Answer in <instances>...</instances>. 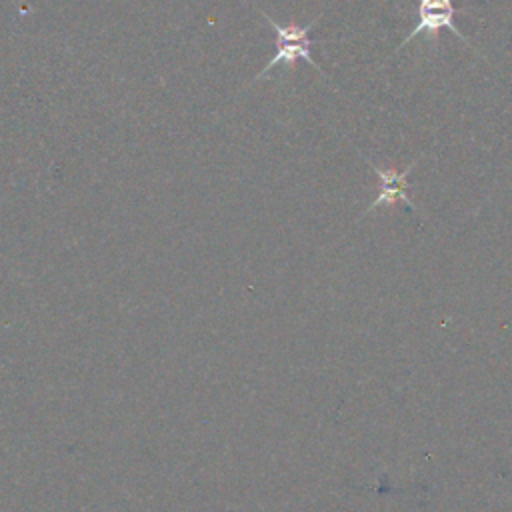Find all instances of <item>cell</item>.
<instances>
[{"mask_svg": "<svg viewBox=\"0 0 512 512\" xmlns=\"http://www.w3.org/2000/svg\"><path fill=\"white\" fill-rule=\"evenodd\" d=\"M256 10H258V12L262 14V18L272 26V30H274V34H276V54H274V58L256 74L254 80H260L264 74H268V72H270L274 66H278V64H286L288 68H292L300 58L306 60L308 64H312L322 76H326V74L322 72L320 64H316V60L312 58V46L318 44L320 40H312V38H310V30L320 22V16H318L316 20L308 22L306 26H298V24H278V22H274L266 12H262L260 8H256Z\"/></svg>", "mask_w": 512, "mask_h": 512, "instance_id": "obj_1", "label": "cell"}, {"mask_svg": "<svg viewBox=\"0 0 512 512\" xmlns=\"http://www.w3.org/2000/svg\"><path fill=\"white\" fill-rule=\"evenodd\" d=\"M462 12V8L454 6V0H418V24L414 30L398 44L396 50L404 48L412 38L418 34H426L430 38H436L442 28L450 30L456 38H460L464 44L470 46V40L456 28L454 18L456 14Z\"/></svg>", "mask_w": 512, "mask_h": 512, "instance_id": "obj_2", "label": "cell"}, {"mask_svg": "<svg viewBox=\"0 0 512 512\" xmlns=\"http://www.w3.org/2000/svg\"><path fill=\"white\" fill-rule=\"evenodd\" d=\"M366 164L374 170V174H376L378 180H380V192H378L376 200L370 204L368 210H374V208L380 206V204H394L396 200H402V202H406L410 208H414V204H412V200H410V196H408L406 190H408V174H410V170H412L418 162H412V164H410L406 170H402V172H398V170H394V168L382 170V168L374 166L372 160H368V158H366Z\"/></svg>", "mask_w": 512, "mask_h": 512, "instance_id": "obj_3", "label": "cell"}]
</instances>
